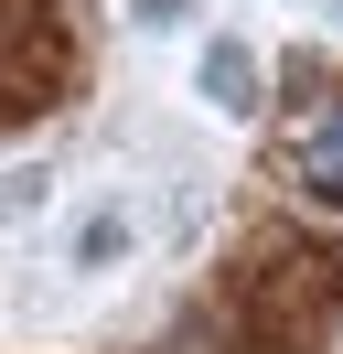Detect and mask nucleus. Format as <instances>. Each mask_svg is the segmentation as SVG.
Here are the masks:
<instances>
[{
	"label": "nucleus",
	"instance_id": "1",
	"mask_svg": "<svg viewBox=\"0 0 343 354\" xmlns=\"http://www.w3.org/2000/svg\"><path fill=\"white\" fill-rule=\"evenodd\" d=\"M300 183H311L322 204H343V118H333V129H311V140H300Z\"/></svg>",
	"mask_w": 343,
	"mask_h": 354
},
{
	"label": "nucleus",
	"instance_id": "2",
	"mask_svg": "<svg viewBox=\"0 0 343 354\" xmlns=\"http://www.w3.org/2000/svg\"><path fill=\"white\" fill-rule=\"evenodd\" d=\"M204 75H214V97H225V108H247V54H236V44H225V54H214V65H204Z\"/></svg>",
	"mask_w": 343,
	"mask_h": 354
}]
</instances>
